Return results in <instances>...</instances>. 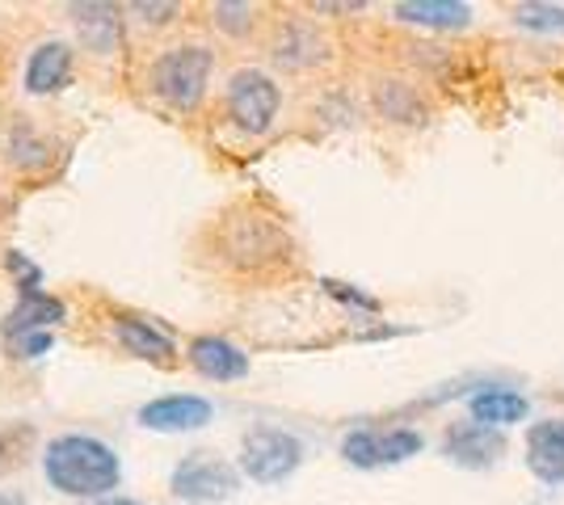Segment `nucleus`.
<instances>
[{"label":"nucleus","mask_w":564,"mask_h":505,"mask_svg":"<svg viewBox=\"0 0 564 505\" xmlns=\"http://www.w3.org/2000/svg\"><path fill=\"white\" fill-rule=\"evenodd\" d=\"M39 459H43V481L59 497H76L85 505L115 497L122 484V455L97 433H55Z\"/></svg>","instance_id":"f257e3e1"},{"label":"nucleus","mask_w":564,"mask_h":505,"mask_svg":"<svg viewBox=\"0 0 564 505\" xmlns=\"http://www.w3.org/2000/svg\"><path fill=\"white\" fill-rule=\"evenodd\" d=\"M215 76V51L207 43H177L165 47L152 64H148V94L165 101L177 114H194Z\"/></svg>","instance_id":"f03ea898"},{"label":"nucleus","mask_w":564,"mask_h":505,"mask_svg":"<svg viewBox=\"0 0 564 505\" xmlns=\"http://www.w3.org/2000/svg\"><path fill=\"white\" fill-rule=\"evenodd\" d=\"M304 463V442L291 430H279V426H253V430L240 438V476L253 484H282L291 481Z\"/></svg>","instance_id":"7ed1b4c3"},{"label":"nucleus","mask_w":564,"mask_h":505,"mask_svg":"<svg viewBox=\"0 0 564 505\" xmlns=\"http://www.w3.org/2000/svg\"><path fill=\"white\" fill-rule=\"evenodd\" d=\"M282 110L279 80L261 68H240L224 89V114L240 135H270Z\"/></svg>","instance_id":"20e7f679"},{"label":"nucleus","mask_w":564,"mask_h":505,"mask_svg":"<svg viewBox=\"0 0 564 505\" xmlns=\"http://www.w3.org/2000/svg\"><path fill=\"white\" fill-rule=\"evenodd\" d=\"M240 481L245 476H240L236 463L212 455V451H194L169 472V493L186 505H219L236 497Z\"/></svg>","instance_id":"39448f33"},{"label":"nucleus","mask_w":564,"mask_h":505,"mask_svg":"<svg viewBox=\"0 0 564 505\" xmlns=\"http://www.w3.org/2000/svg\"><path fill=\"white\" fill-rule=\"evenodd\" d=\"M135 421L152 433H198L215 421V405L198 392H169V396L148 400L135 413Z\"/></svg>","instance_id":"423d86ee"},{"label":"nucleus","mask_w":564,"mask_h":505,"mask_svg":"<svg viewBox=\"0 0 564 505\" xmlns=\"http://www.w3.org/2000/svg\"><path fill=\"white\" fill-rule=\"evenodd\" d=\"M443 455L468 472H489L506 459V430L480 426V421H451L443 433Z\"/></svg>","instance_id":"0eeeda50"},{"label":"nucleus","mask_w":564,"mask_h":505,"mask_svg":"<svg viewBox=\"0 0 564 505\" xmlns=\"http://www.w3.org/2000/svg\"><path fill=\"white\" fill-rule=\"evenodd\" d=\"M72 73H76V47L64 39H47L30 51L22 85L30 97H55L72 85Z\"/></svg>","instance_id":"6e6552de"},{"label":"nucleus","mask_w":564,"mask_h":505,"mask_svg":"<svg viewBox=\"0 0 564 505\" xmlns=\"http://www.w3.org/2000/svg\"><path fill=\"white\" fill-rule=\"evenodd\" d=\"M186 359H189V366H194L203 380H212V384H236V380H245V375L253 371L249 354H245L236 341H228V337H219V333L189 337Z\"/></svg>","instance_id":"1a4fd4ad"},{"label":"nucleus","mask_w":564,"mask_h":505,"mask_svg":"<svg viewBox=\"0 0 564 505\" xmlns=\"http://www.w3.org/2000/svg\"><path fill=\"white\" fill-rule=\"evenodd\" d=\"M110 329H115V341L131 354V359H143V362H173L177 359V337L169 333L156 316L118 312Z\"/></svg>","instance_id":"9d476101"},{"label":"nucleus","mask_w":564,"mask_h":505,"mask_svg":"<svg viewBox=\"0 0 564 505\" xmlns=\"http://www.w3.org/2000/svg\"><path fill=\"white\" fill-rule=\"evenodd\" d=\"M270 59L286 73H307L329 59V39L312 22H282L270 43Z\"/></svg>","instance_id":"9b49d317"},{"label":"nucleus","mask_w":564,"mask_h":505,"mask_svg":"<svg viewBox=\"0 0 564 505\" xmlns=\"http://www.w3.org/2000/svg\"><path fill=\"white\" fill-rule=\"evenodd\" d=\"M527 468L547 488L564 484V417H543L527 426Z\"/></svg>","instance_id":"f8f14e48"},{"label":"nucleus","mask_w":564,"mask_h":505,"mask_svg":"<svg viewBox=\"0 0 564 505\" xmlns=\"http://www.w3.org/2000/svg\"><path fill=\"white\" fill-rule=\"evenodd\" d=\"M468 417L494 430H510L531 417V400L510 384H485L468 396Z\"/></svg>","instance_id":"ddd939ff"},{"label":"nucleus","mask_w":564,"mask_h":505,"mask_svg":"<svg viewBox=\"0 0 564 505\" xmlns=\"http://www.w3.org/2000/svg\"><path fill=\"white\" fill-rule=\"evenodd\" d=\"M68 18L76 25V39L80 47L94 51V55H115L122 43V9L118 4H68Z\"/></svg>","instance_id":"4468645a"},{"label":"nucleus","mask_w":564,"mask_h":505,"mask_svg":"<svg viewBox=\"0 0 564 505\" xmlns=\"http://www.w3.org/2000/svg\"><path fill=\"white\" fill-rule=\"evenodd\" d=\"M392 18L400 25H417V30H468L471 4L464 0H400L392 4Z\"/></svg>","instance_id":"2eb2a0df"},{"label":"nucleus","mask_w":564,"mask_h":505,"mask_svg":"<svg viewBox=\"0 0 564 505\" xmlns=\"http://www.w3.org/2000/svg\"><path fill=\"white\" fill-rule=\"evenodd\" d=\"M68 316L64 299L51 295V290H34L22 295L18 308L4 316V337H22V333H55V325Z\"/></svg>","instance_id":"dca6fc26"},{"label":"nucleus","mask_w":564,"mask_h":505,"mask_svg":"<svg viewBox=\"0 0 564 505\" xmlns=\"http://www.w3.org/2000/svg\"><path fill=\"white\" fill-rule=\"evenodd\" d=\"M376 110L379 119L388 122H404V127H417V122H425V97L417 94V85H409V80H400V76H383V80H376Z\"/></svg>","instance_id":"f3484780"},{"label":"nucleus","mask_w":564,"mask_h":505,"mask_svg":"<svg viewBox=\"0 0 564 505\" xmlns=\"http://www.w3.org/2000/svg\"><path fill=\"white\" fill-rule=\"evenodd\" d=\"M282 249H286V237H282L274 223H265V219H261V228H258V237H253V241L245 237V228H240V223H236L232 241H228V253H232L236 262H261V257H279Z\"/></svg>","instance_id":"a211bd4d"},{"label":"nucleus","mask_w":564,"mask_h":505,"mask_svg":"<svg viewBox=\"0 0 564 505\" xmlns=\"http://www.w3.org/2000/svg\"><path fill=\"white\" fill-rule=\"evenodd\" d=\"M514 25L527 34H543V39H564V4H547V0H531V4H514Z\"/></svg>","instance_id":"6ab92c4d"},{"label":"nucleus","mask_w":564,"mask_h":505,"mask_svg":"<svg viewBox=\"0 0 564 505\" xmlns=\"http://www.w3.org/2000/svg\"><path fill=\"white\" fill-rule=\"evenodd\" d=\"M34 447H39V430L30 421H4L0 426V476L18 472Z\"/></svg>","instance_id":"aec40b11"},{"label":"nucleus","mask_w":564,"mask_h":505,"mask_svg":"<svg viewBox=\"0 0 564 505\" xmlns=\"http://www.w3.org/2000/svg\"><path fill=\"white\" fill-rule=\"evenodd\" d=\"M341 459L350 463V468H362V472H371V468H383V451H379V430L371 426H362V430H350L341 438Z\"/></svg>","instance_id":"412c9836"},{"label":"nucleus","mask_w":564,"mask_h":505,"mask_svg":"<svg viewBox=\"0 0 564 505\" xmlns=\"http://www.w3.org/2000/svg\"><path fill=\"white\" fill-rule=\"evenodd\" d=\"M425 438L409 426H392V430H379V451H383V468L392 463H409L413 455H422Z\"/></svg>","instance_id":"4be33fe9"},{"label":"nucleus","mask_w":564,"mask_h":505,"mask_svg":"<svg viewBox=\"0 0 564 505\" xmlns=\"http://www.w3.org/2000/svg\"><path fill=\"white\" fill-rule=\"evenodd\" d=\"M9 161L18 168H43L47 165V144H43L30 127H18V131L9 135Z\"/></svg>","instance_id":"5701e85b"},{"label":"nucleus","mask_w":564,"mask_h":505,"mask_svg":"<svg viewBox=\"0 0 564 505\" xmlns=\"http://www.w3.org/2000/svg\"><path fill=\"white\" fill-rule=\"evenodd\" d=\"M258 22V9L253 4H245V0H219L215 4V25L224 30V34H232V39H245L249 30Z\"/></svg>","instance_id":"b1692460"},{"label":"nucleus","mask_w":564,"mask_h":505,"mask_svg":"<svg viewBox=\"0 0 564 505\" xmlns=\"http://www.w3.org/2000/svg\"><path fill=\"white\" fill-rule=\"evenodd\" d=\"M4 270L13 274V287H18V295H34V290H43V265L39 262H30L22 249H9L4 253Z\"/></svg>","instance_id":"393cba45"},{"label":"nucleus","mask_w":564,"mask_h":505,"mask_svg":"<svg viewBox=\"0 0 564 505\" xmlns=\"http://www.w3.org/2000/svg\"><path fill=\"white\" fill-rule=\"evenodd\" d=\"M321 287L329 290L333 299H341L346 308H358V312H367V316H376V312H379V299H376V295H362V290L350 287V283H337V278H325Z\"/></svg>","instance_id":"a878e982"},{"label":"nucleus","mask_w":564,"mask_h":505,"mask_svg":"<svg viewBox=\"0 0 564 505\" xmlns=\"http://www.w3.org/2000/svg\"><path fill=\"white\" fill-rule=\"evenodd\" d=\"M13 354L18 359H47L55 350V333H22V337H9Z\"/></svg>","instance_id":"bb28decb"},{"label":"nucleus","mask_w":564,"mask_h":505,"mask_svg":"<svg viewBox=\"0 0 564 505\" xmlns=\"http://www.w3.org/2000/svg\"><path fill=\"white\" fill-rule=\"evenodd\" d=\"M131 13H140L143 25H165L177 18V4H131Z\"/></svg>","instance_id":"cd10ccee"},{"label":"nucleus","mask_w":564,"mask_h":505,"mask_svg":"<svg viewBox=\"0 0 564 505\" xmlns=\"http://www.w3.org/2000/svg\"><path fill=\"white\" fill-rule=\"evenodd\" d=\"M89 505H143V502H135V497H101V502H89Z\"/></svg>","instance_id":"c85d7f7f"},{"label":"nucleus","mask_w":564,"mask_h":505,"mask_svg":"<svg viewBox=\"0 0 564 505\" xmlns=\"http://www.w3.org/2000/svg\"><path fill=\"white\" fill-rule=\"evenodd\" d=\"M0 505H25V497L22 493H4V488H0Z\"/></svg>","instance_id":"c756f323"}]
</instances>
